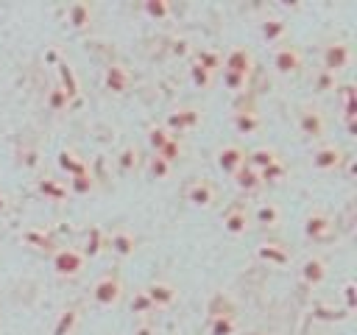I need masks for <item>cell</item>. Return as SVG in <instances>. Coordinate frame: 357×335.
<instances>
[{"mask_svg": "<svg viewBox=\"0 0 357 335\" xmlns=\"http://www.w3.org/2000/svg\"><path fill=\"white\" fill-rule=\"evenodd\" d=\"M131 335H159V332H156V327H153L148 318H142V321L131 329Z\"/></svg>", "mask_w": 357, "mask_h": 335, "instance_id": "cell-49", "label": "cell"}, {"mask_svg": "<svg viewBox=\"0 0 357 335\" xmlns=\"http://www.w3.org/2000/svg\"><path fill=\"white\" fill-rule=\"evenodd\" d=\"M170 50H173V56H181V59H184V56H192V47H190L187 39H176Z\"/></svg>", "mask_w": 357, "mask_h": 335, "instance_id": "cell-48", "label": "cell"}, {"mask_svg": "<svg viewBox=\"0 0 357 335\" xmlns=\"http://www.w3.org/2000/svg\"><path fill=\"white\" fill-rule=\"evenodd\" d=\"M231 184H234L240 193H245V195H254V193H259V190H262L259 170H254V168H248V165H243V168L231 176Z\"/></svg>", "mask_w": 357, "mask_h": 335, "instance_id": "cell-27", "label": "cell"}, {"mask_svg": "<svg viewBox=\"0 0 357 335\" xmlns=\"http://www.w3.org/2000/svg\"><path fill=\"white\" fill-rule=\"evenodd\" d=\"M126 299V282L120 274L114 271H106L100 274L95 282H92V302L103 310H112V307H120Z\"/></svg>", "mask_w": 357, "mask_h": 335, "instance_id": "cell-2", "label": "cell"}, {"mask_svg": "<svg viewBox=\"0 0 357 335\" xmlns=\"http://www.w3.org/2000/svg\"><path fill=\"white\" fill-rule=\"evenodd\" d=\"M201 120H204V112H201L198 106H192V103H181V106H176V109L167 112V117H165L162 126H165L173 137H181V134L198 128Z\"/></svg>", "mask_w": 357, "mask_h": 335, "instance_id": "cell-7", "label": "cell"}, {"mask_svg": "<svg viewBox=\"0 0 357 335\" xmlns=\"http://www.w3.org/2000/svg\"><path fill=\"white\" fill-rule=\"evenodd\" d=\"M184 201L192 207V209H212L218 204V187L209 181V179H192L187 187H184Z\"/></svg>", "mask_w": 357, "mask_h": 335, "instance_id": "cell-9", "label": "cell"}, {"mask_svg": "<svg viewBox=\"0 0 357 335\" xmlns=\"http://www.w3.org/2000/svg\"><path fill=\"white\" fill-rule=\"evenodd\" d=\"M45 106H47V112L61 114V112H67V109L73 106V100H70V95H67L59 84H53V87L47 89V95H45Z\"/></svg>", "mask_w": 357, "mask_h": 335, "instance_id": "cell-35", "label": "cell"}, {"mask_svg": "<svg viewBox=\"0 0 357 335\" xmlns=\"http://www.w3.org/2000/svg\"><path fill=\"white\" fill-rule=\"evenodd\" d=\"M8 209H11V201H8V195L0 190V215H3V212H8Z\"/></svg>", "mask_w": 357, "mask_h": 335, "instance_id": "cell-51", "label": "cell"}, {"mask_svg": "<svg viewBox=\"0 0 357 335\" xmlns=\"http://www.w3.org/2000/svg\"><path fill=\"white\" fill-rule=\"evenodd\" d=\"M139 11L151 20V22H165L176 14V6L170 0H142L139 3Z\"/></svg>", "mask_w": 357, "mask_h": 335, "instance_id": "cell-30", "label": "cell"}, {"mask_svg": "<svg viewBox=\"0 0 357 335\" xmlns=\"http://www.w3.org/2000/svg\"><path fill=\"white\" fill-rule=\"evenodd\" d=\"M259 179H262V187H268V184H282V181L287 179V165H284V159H276L273 165L262 168V170H259Z\"/></svg>", "mask_w": 357, "mask_h": 335, "instance_id": "cell-40", "label": "cell"}, {"mask_svg": "<svg viewBox=\"0 0 357 335\" xmlns=\"http://www.w3.org/2000/svg\"><path fill=\"white\" fill-rule=\"evenodd\" d=\"M315 315H318V318L332 321V318H346L349 313H343V310H335V313H332V310H326V307H318V313H315Z\"/></svg>", "mask_w": 357, "mask_h": 335, "instance_id": "cell-50", "label": "cell"}, {"mask_svg": "<svg viewBox=\"0 0 357 335\" xmlns=\"http://www.w3.org/2000/svg\"><path fill=\"white\" fill-rule=\"evenodd\" d=\"M343 165H346V151H343V145H337L332 140L318 142L310 154V168L315 173H337V170H343Z\"/></svg>", "mask_w": 357, "mask_h": 335, "instance_id": "cell-4", "label": "cell"}, {"mask_svg": "<svg viewBox=\"0 0 357 335\" xmlns=\"http://www.w3.org/2000/svg\"><path fill=\"white\" fill-rule=\"evenodd\" d=\"M259 36H262V42H268V45H282V42L287 39V20L279 17V14L262 17V22H259Z\"/></svg>", "mask_w": 357, "mask_h": 335, "instance_id": "cell-23", "label": "cell"}, {"mask_svg": "<svg viewBox=\"0 0 357 335\" xmlns=\"http://www.w3.org/2000/svg\"><path fill=\"white\" fill-rule=\"evenodd\" d=\"M159 156H162L165 162H170V165H176L178 159H184V156H187V142H184V137H170V140L165 142V148L159 151Z\"/></svg>", "mask_w": 357, "mask_h": 335, "instance_id": "cell-39", "label": "cell"}, {"mask_svg": "<svg viewBox=\"0 0 357 335\" xmlns=\"http://www.w3.org/2000/svg\"><path fill=\"white\" fill-rule=\"evenodd\" d=\"M137 246H139V237L128 229V226H117L109 232V243H106V251H112L117 260H128L137 254Z\"/></svg>", "mask_w": 357, "mask_h": 335, "instance_id": "cell-12", "label": "cell"}, {"mask_svg": "<svg viewBox=\"0 0 357 335\" xmlns=\"http://www.w3.org/2000/svg\"><path fill=\"white\" fill-rule=\"evenodd\" d=\"M128 310L134 313V315H139V318H148L151 313H156V307L151 304V299L145 296V290L139 288V290H134L131 296H128Z\"/></svg>", "mask_w": 357, "mask_h": 335, "instance_id": "cell-41", "label": "cell"}, {"mask_svg": "<svg viewBox=\"0 0 357 335\" xmlns=\"http://www.w3.org/2000/svg\"><path fill=\"white\" fill-rule=\"evenodd\" d=\"M170 137H173V134H170V131H167L162 123H151V126L145 128V142L151 145V151H153V154H159Z\"/></svg>", "mask_w": 357, "mask_h": 335, "instance_id": "cell-38", "label": "cell"}, {"mask_svg": "<svg viewBox=\"0 0 357 335\" xmlns=\"http://www.w3.org/2000/svg\"><path fill=\"white\" fill-rule=\"evenodd\" d=\"M296 128L301 137L307 140H324L326 128H329V120L326 114L321 112V106L315 103H301L298 112H296Z\"/></svg>", "mask_w": 357, "mask_h": 335, "instance_id": "cell-5", "label": "cell"}, {"mask_svg": "<svg viewBox=\"0 0 357 335\" xmlns=\"http://www.w3.org/2000/svg\"><path fill=\"white\" fill-rule=\"evenodd\" d=\"M187 73H190V84H192L195 89H209V87H212V81H215V75H212V73H206V70H204L201 64H195L192 59H190Z\"/></svg>", "mask_w": 357, "mask_h": 335, "instance_id": "cell-42", "label": "cell"}, {"mask_svg": "<svg viewBox=\"0 0 357 335\" xmlns=\"http://www.w3.org/2000/svg\"><path fill=\"white\" fill-rule=\"evenodd\" d=\"M67 190H70V195H92V193H98V179H95L92 168L70 176L67 179Z\"/></svg>", "mask_w": 357, "mask_h": 335, "instance_id": "cell-29", "label": "cell"}, {"mask_svg": "<svg viewBox=\"0 0 357 335\" xmlns=\"http://www.w3.org/2000/svg\"><path fill=\"white\" fill-rule=\"evenodd\" d=\"M231 126H234L237 134H257L262 128V117L254 109H237L231 114Z\"/></svg>", "mask_w": 357, "mask_h": 335, "instance_id": "cell-28", "label": "cell"}, {"mask_svg": "<svg viewBox=\"0 0 357 335\" xmlns=\"http://www.w3.org/2000/svg\"><path fill=\"white\" fill-rule=\"evenodd\" d=\"M56 165H59V170H61V173H67V179L89 168L86 156H81V151H78V148H73V145L59 148V154H56Z\"/></svg>", "mask_w": 357, "mask_h": 335, "instance_id": "cell-25", "label": "cell"}, {"mask_svg": "<svg viewBox=\"0 0 357 335\" xmlns=\"http://www.w3.org/2000/svg\"><path fill=\"white\" fill-rule=\"evenodd\" d=\"M276 159H282V156H279V151H276L273 145H257V148H251V151L245 154V165L254 168V170H262V168L273 165Z\"/></svg>", "mask_w": 357, "mask_h": 335, "instance_id": "cell-32", "label": "cell"}, {"mask_svg": "<svg viewBox=\"0 0 357 335\" xmlns=\"http://www.w3.org/2000/svg\"><path fill=\"white\" fill-rule=\"evenodd\" d=\"M332 215L326 212V209H321V207H312L307 215H304V223H301V229H304V237L307 240H312V243H324V240H329L332 237Z\"/></svg>", "mask_w": 357, "mask_h": 335, "instance_id": "cell-10", "label": "cell"}, {"mask_svg": "<svg viewBox=\"0 0 357 335\" xmlns=\"http://www.w3.org/2000/svg\"><path fill=\"white\" fill-rule=\"evenodd\" d=\"M271 67H273V73H276L279 78H293V75H298L301 67H304V53H301V47H296V45H290V42L276 45V47H273V56H271Z\"/></svg>", "mask_w": 357, "mask_h": 335, "instance_id": "cell-6", "label": "cell"}, {"mask_svg": "<svg viewBox=\"0 0 357 335\" xmlns=\"http://www.w3.org/2000/svg\"><path fill=\"white\" fill-rule=\"evenodd\" d=\"M114 168L120 176H131L142 168V151L134 145V142H126L117 154H114Z\"/></svg>", "mask_w": 357, "mask_h": 335, "instance_id": "cell-24", "label": "cell"}, {"mask_svg": "<svg viewBox=\"0 0 357 335\" xmlns=\"http://www.w3.org/2000/svg\"><path fill=\"white\" fill-rule=\"evenodd\" d=\"M20 240L31 248V251H39V254H53L61 243L53 237V232H47V229H39V226H28V229H22V234H20Z\"/></svg>", "mask_w": 357, "mask_h": 335, "instance_id": "cell-20", "label": "cell"}, {"mask_svg": "<svg viewBox=\"0 0 357 335\" xmlns=\"http://www.w3.org/2000/svg\"><path fill=\"white\" fill-rule=\"evenodd\" d=\"M340 296H343V313H351L357 307V282L346 279L343 288H340Z\"/></svg>", "mask_w": 357, "mask_h": 335, "instance_id": "cell-44", "label": "cell"}, {"mask_svg": "<svg viewBox=\"0 0 357 335\" xmlns=\"http://www.w3.org/2000/svg\"><path fill=\"white\" fill-rule=\"evenodd\" d=\"M142 290H145V296L151 299V304H153L156 310H167V307H173L176 299H178V288H176L173 282H167V279H151Z\"/></svg>", "mask_w": 357, "mask_h": 335, "instance_id": "cell-17", "label": "cell"}, {"mask_svg": "<svg viewBox=\"0 0 357 335\" xmlns=\"http://www.w3.org/2000/svg\"><path fill=\"white\" fill-rule=\"evenodd\" d=\"M131 87H134V73L123 61H109L103 67V89H109L112 95H128Z\"/></svg>", "mask_w": 357, "mask_h": 335, "instance_id": "cell-11", "label": "cell"}, {"mask_svg": "<svg viewBox=\"0 0 357 335\" xmlns=\"http://www.w3.org/2000/svg\"><path fill=\"white\" fill-rule=\"evenodd\" d=\"M257 260L265 262V265H271V268H287L290 260H293V254L279 240H262V243H257Z\"/></svg>", "mask_w": 357, "mask_h": 335, "instance_id": "cell-16", "label": "cell"}, {"mask_svg": "<svg viewBox=\"0 0 357 335\" xmlns=\"http://www.w3.org/2000/svg\"><path fill=\"white\" fill-rule=\"evenodd\" d=\"M351 61H354V47L346 39H329L321 47V70H326V73L340 75L351 67Z\"/></svg>", "mask_w": 357, "mask_h": 335, "instance_id": "cell-3", "label": "cell"}, {"mask_svg": "<svg viewBox=\"0 0 357 335\" xmlns=\"http://www.w3.org/2000/svg\"><path fill=\"white\" fill-rule=\"evenodd\" d=\"M248 81H251V78H245V75H237V73H226V70H223V87L231 89V92H243V89L248 87Z\"/></svg>", "mask_w": 357, "mask_h": 335, "instance_id": "cell-46", "label": "cell"}, {"mask_svg": "<svg viewBox=\"0 0 357 335\" xmlns=\"http://www.w3.org/2000/svg\"><path fill=\"white\" fill-rule=\"evenodd\" d=\"M251 212L243 207V204H231L226 212H223V232L229 237H243L251 232Z\"/></svg>", "mask_w": 357, "mask_h": 335, "instance_id": "cell-18", "label": "cell"}, {"mask_svg": "<svg viewBox=\"0 0 357 335\" xmlns=\"http://www.w3.org/2000/svg\"><path fill=\"white\" fill-rule=\"evenodd\" d=\"M206 313H209V318H212V315H229V313H234V307L229 304V299H226V296H220V293H218V296L209 302Z\"/></svg>", "mask_w": 357, "mask_h": 335, "instance_id": "cell-45", "label": "cell"}, {"mask_svg": "<svg viewBox=\"0 0 357 335\" xmlns=\"http://www.w3.org/2000/svg\"><path fill=\"white\" fill-rule=\"evenodd\" d=\"M95 17H98V6L89 0H75L64 8V22L75 34H86L95 25Z\"/></svg>", "mask_w": 357, "mask_h": 335, "instance_id": "cell-8", "label": "cell"}, {"mask_svg": "<svg viewBox=\"0 0 357 335\" xmlns=\"http://www.w3.org/2000/svg\"><path fill=\"white\" fill-rule=\"evenodd\" d=\"M145 173H148V179H153V181H165V179H170L173 165L165 162L159 154H151V156L145 159Z\"/></svg>", "mask_w": 357, "mask_h": 335, "instance_id": "cell-36", "label": "cell"}, {"mask_svg": "<svg viewBox=\"0 0 357 335\" xmlns=\"http://www.w3.org/2000/svg\"><path fill=\"white\" fill-rule=\"evenodd\" d=\"M298 276H301V282H304L307 288H321V285L326 282V276H329V262H326L321 254H310V257L301 260Z\"/></svg>", "mask_w": 357, "mask_h": 335, "instance_id": "cell-15", "label": "cell"}, {"mask_svg": "<svg viewBox=\"0 0 357 335\" xmlns=\"http://www.w3.org/2000/svg\"><path fill=\"white\" fill-rule=\"evenodd\" d=\"M337 84H340V75H335V73H326V70H315V75H312V87L318 89V92H332V89H337Z\"/></svg>", "mask_w": 357, "mask_h": 335, "instance_id": "cell-43", "label": "cell"}, {"mask_svg": "<svg viewBox=\"0 0 357 335\" xmlns=\"http://www.w3.org/2000/svg\"><path fill=\"white\" fill-rule=\"evenodd\" d=\"M50 271H53V276L73 282L86 271V257L81 254L78 246H59L50 254Z\"/></svg>", "mask_w": 357, "mask_h": 335, "instance_id": "cell-1", "label": "cell"}, {"mask_svg": "<svg viewBox=\"0 0 357 335\" xmlns=\"http://www.w3.org/2000/svg\"><path fill=\"white\" fill-rule=\"evenodd\" d=\"M240 329V318L234 313L229 315H212L206 321V335H237Z\"/></svg>", "mask_w": 357, "mask_h": 335, "instance_id": "cell-34", "label": "cell"}, {"mask_svg": "<svg viewBox=\"0 0 357 335\" xmlns=\"http://www.w3.org/2000/svg\"><path fill=\"white\" fill-rule=\"evenodd\" d=\"M106 243H109V232L100 223H89L86 232H84V243L78 248H81V254L89 262V260H98V257L106 254Z\"/></svg>", "mask_w": 357, "mask_h": 335, "instance_id": "cell-19", "label": "cell"}, {"mask_svg": "<svg viewBox=\"0 0 357 335\" xmlns=\"http://www.w3.org/2000/svg\"><path fill=\"white\" fill-rule=\"evenodd\" d=\"M17 165L22 170H28V173H36L42 168V151H39V145L36 142H22L17 148Z\"/></svg>", "mask_w": 357, "mask_h": 335, "instance_id": "cell-31", "label": "cell"}, {"mask_svg": "<svg viewBox=\"0 0 357 335\" xmlns=\"http://www.w3.org/2000/svg\"><path fill=\"white\" fill-rule=\"evenodd\" d=\"M245 165V148L237 142H226L215 151V168L226 176H234L240 168Z\"/></svg>", "mask_w": 357, "mask_h": 335, "instance_id": "cell-14", "label": "cell"}, {"mask_svg": "<svg viewBox=\"0 0 357 335\" xmlns=\"http://www.w3.org/2000/svg\"><path fill=\"white\" fill-rule=\"evenodd\" d=\"M56 84L70 95L73 103L78 100V78H75V73H73V67L67 61H59V81Z\"/></svg>", "mask_w": 357, "mask_h": 335, "instance_id": "cell-37", "label": "cell"}, {"mask_svg": "<svg viewBox=\"0 0 357 335\" xmlns=\"http://www.w3.org/2000/svg\"><path fill=\"white\" fill-rule=\"evenodd\" d=\"M195 64H201L206 73H212V75H218L220 70H223V53L220 50H212V47H201V50H192V56H190Z\"/></svg>", "mask_w": 357, "mask_h": 335, "instance_id": "cell-33", "label": "cell"}, {"mask_svg": "<svg viewBox=\"0 0 357 335\" xmlns=\"http://www.w3.org/2000/svg\"><path fill=\"white\" fill-rule=\"evenodd\" d=\"M36 193H39L45 201H50V204H67V198H70L67 181H61V179H56V176H50V173H45V176L36 179Z\"/></svg>", "mask_w": 357, "mask_h": 335, "instance_id": "cell-21", "label": "cell"}, {"mask_svg": "<svg viewBox=\"0 0 357 335\" xmlns=\"http://www.w3.org/2000/svg\"><path fill=\"white\" fill-rule=\"evenodd\" d=\"M335 92H337V98H340V106H349V103H354V84H349V81H340Z\"/></svg>", "mask_w": 357, "mask_h": 335, "instance_id": "cell-47", "label": "cell"}, {"mask_svg": "<svg viewBox=\"0 0 357 335\" xmlns=\"http://www.w3.org/2000/svg\"><path fill=\"white\" fill-rule=\"evenodd\" d=\"M81 321H84V310H81L78 304H67V307L56 315L50 335H78Z\"/></svg>", "mask_w": 357, "mask_h": 335, "instance_id": "cell-22", "label": "cell"}, {"mask_svg": "<svg viewBox=\"0 0 357 335\" xmlns=\"http://www.w3.org/2000/svg\"><path fill=\"white\" fill-rule=\"evenodd\" d=\"M251 223L262 226V229H273L282 223V207L276 201H259L257 209L251 212Z\"/></svg>", "mask_w": 357, "mask_h": 335, "instance_id": "cell-26", "label": "cell"}, {"mask_svg": "<svg viewBox=\"0 0 357 335\" xmlns=\"http://www.w3.org/2000/svg\"><path fill=\"white\" fill-rule=\"evenodd\" d=\"M254 64H257V61H254V50L245 47V45H234V47H229V53L223 56V70H226V73L245 75V78H251Z\"/></svg>", "mask_w": 357, "mask_h": 335, "instance_id": "cell-13", "label": "cell"}]
</instances>
